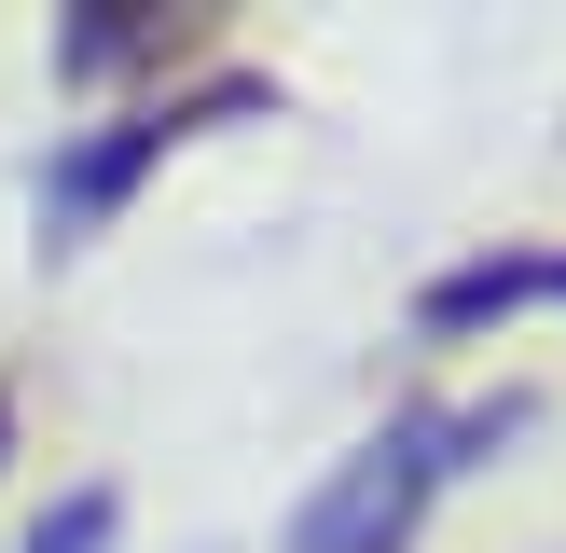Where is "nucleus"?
I'll return each instance as SVG.
<instances>
[{
    "label": "nucleus",
    "instance_id": "f257e3e1",
    "mask_svg": "<svg viewBox=\"0 0 566 553\" xmlns=\"http://www.w3.org/2000/svg\"><path fill=\"white\" fill-rule=\"evenodd\" d=\"M497 429H512V401H457V415H415V429L359 442V457H346V484L304 512V553H387V540H415V512L442 498L457 442H497Z\"/></svg>",
    "mask_w": 566,
    "mask_h": 553
}]
</instances>
